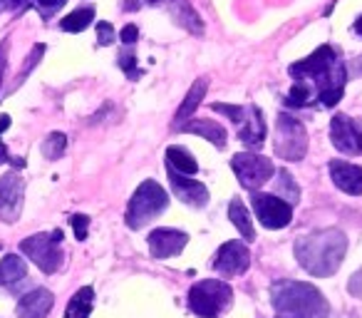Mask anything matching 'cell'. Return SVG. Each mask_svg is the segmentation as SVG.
<instances>
[{"label":"cell","mask_w":362,"mask_h":318,"mask_svg":"<svg viewBox=\"0 0 362 318\" xmlns=\"http://www.w3.org/2000/svg\"><path fill=\"white\" fill-rule=\"evenodd\" d=\"M293 80H300L317 95L322 107L337 105L347 80V67L330 45H322L310 57L288 67Z\"/></svg>","instance_id":"6da1fadb"},{"label":"cell","mask_w":362,"mask_h":318,"mask_svg":"<svg viewBox=\"0 0 362 318\" xmlns=\"http://www.w3.org/2000/svg\"><path fill=\"white\" fill-rule=\"evenodd\" d=\"M347 251V239L340 229H322L296 242V259L310 276L327 278L340 268Z\"/></svg>","instance_id":"7a4b0ae2"},{"label":"cell","mask_w":362,"mask_h":318,"mask_svg":"<svg viewBox=\"0 0 362 318\" xmlns=\"http://www.w3.org/2000/svg\"><path fill=\"white\" fill-rule=\"evenodd\" d=\"M271 303L278 318H327L330 308L313 283L276 281L271 286Z\"/></svg>","instance_id":"3957f363"},{"label":"cell","mask_w":362,"mask_h":318,"mask_svg":"<svg viewBox=\"0 0 362 318\" xmlns=\"http://www.w3.org/2000/svg\"><path fill=\"white\" fill-rule=\"evenodd\" d=\"M169 207V194L161 184H156L154 179H146L136 187V192L132 194L129 207H127V227L129 229H141L149 222H154L159 214L166 212Z\"/></svg>","instance_id":"277c9868"},{"label":"cell","mask_w":362,"mask_h":318,"mask_svg":"<svg viewBox=\"0 0 362 318\" xmlns=\"http://www.w3.org/2000/svg\"><path fill=\"white\" fill-rule=\"evenodd\" d=\"M187 301L189 308L199 318H218L223 311L231 308L233 288L226 281H218V278H204V281L194 283Z\"/></svg>","instance_id":"5b68a950"},{"label":"cell","mask_w":362,"mask_h":318,"mask_svg":"<svg viewBox=\"0 0 362 318\" xmlns=\"http://www.w3.org/2000/svg\"><path fill=\"white\" fill-rule=\"evenodd\" d=\"M216 112H223L231 117L233 125L238 127V137L246 147L258 149L266 142V120H263L261 107L256 105H214Z\"/></svg>","instance_id":"8992f818"},{"label":"cell","mask_w":362,"mask_h":318,"mask_svg":"<svg viewBox=\"0 0 362 318\" xmlns=\"http://www.w3.org/2000/svg\"><path fill=\"white\" fill-rule=\"evenodd\" d=\"M21 251L33 259V263L42 273H55L62 266V232L55 229L50 234H33L23 239Z\"/></svg>","instance_id":"52a82bcc"},{"label":"cell","mask_w":362,"mask_h":318,"mask_svg":"<svg viewBox=\"0 0 362 318\" xmlns=\"http://www.w3.org/2000/svg\"><path fill=\"white\" fill-rule=\"evenodd\" d=\"M273 147H276V154L281 157V159L300 162L308 152V132H305V127H303V122L283 112L276 122V140H273Z\"/></svg>","instance_id":"ba28073f"},{"label":"cell","mask_w":362,"mask_h":318,"mask_svg":"<svg viewBox=\"0 0 362 318\" xmlns=\"http://www.w3.org/2000/svg\"><path fill=\"white\" fill-rule=\"evenodd\" d=\"M231 169L236 172L238 182L243 184L251 192H258V187L268 182V179L276 174V167H273L271 159L261 154H251V152H238L231 159Z\"/></svg>","instance_id":"9c48e42d"},{"label":"cell","mask_w":362,"mask_h":318,"mask_svg":"<svg viewBox=\"0 0 362 318\" xmlns=\"http://www.w3.org/2000/svg\"><path fill=\"white\" fill-rule=\"evenodd\" d=\"M25 182L18 172H8L0 177V222L13 224L23 212Z\"/></svg>","instance_id":"30bf717a"},{"label":"cell","mask_w":362,"mask_h":318,"mask_svg":"<svg viewBox=\"0 0 362 318\" xmlns=\"http://www.w3.org/2000/svg\"><path fill=\"white\" fill-rule=\"evenodd\" d=\"M253 209H256L258 219L266 229H286L293 219L291 204H286L276 194L253 192Z\"/></svg>","instance_id":"8fae6325"},{"label":"cell","mask_w":362,"mask_h":318,"mask_svg":"<svg viewBox=\"0 0 362 318\" xmlns=\"http://www.w3.org/2000/svg\"><path fill=\"white\" fill-rule=\"evenodd\" d=\"M248 266H251V254H248L243 242H226L214 259V268L226 278L241 276V273H246Z\"/></svg>","instance_id":"7c38bea8"},{"label":"cell","mask_w":362,"mask_h":318,"mask_svg":"<svg viewBox=\"0 0 362 318\" xmlns=\"http://www.w3.org/2000/svg\"><path fill=\"white\" fill-rule=\"evenodd\" d=\"M330 140L335 144V149H340L342 154H362V132L357 130V125L345 115H335L330 122Z\"/></svg>","instance_id":"4fadbf2b"},{"label":"cell","mask_w":362,"mask_h":318,"mask_svg":"<svg viewBox=\"0 0 362 318\" xmlns=\"http://www.w3.org/2000/svg\"><path fill=\"white\" fill-rule=\"evenodd\" d=\"M149 254L151 259H171V256H179L187 246L189 237L179 229H154L149 234Z\"/></svg>","instance_id":"5bb4252c"},{"label":"cell","mask_w":362,"mask_h":318,"mask_svg":"<svg viewBox=\"0 0 362 318\" xmlns=\"http://www.w3.org/2000/svg\"><path fill=\"white\" fill-rule=\"evenodd\" d=\"M166 174H169V182H171V189H174V194L181 199L184 204H189V207H206L209 204V189L204 187L202 182H197V179H189L187 174H179L174 172V169L166 167Z\"/></svg>","instance_id":"9a60e30c"},{"label":"cell","mask_w":362,"mask_h":318,"mask_svg":"<svg viewBox=\"0 0 362 318\" xmlns=\"http://www.w3.org/2000/svg\"><path fill=\"white\" fill-rule=\"evenodd\" d=\"M55 306V296L47 288H33L25 296H21L16 306L18 318H45Z\"/></svg>","instance_id":"2e32d148"},{"label":"cell","mask_w":362,"mask_h":318,"mask_svg":"<svg viewBox=\"0 0 362 318\" xmlns=\"http://www.w3.org/2000/svg\"><path fill=\"white\" fill-rule=\"evenodd\" d=\"M330 179L345 194H352V197H360L362 194V167H357V164H350L345 159H332Z\"/></svg>","instance_id":"e0dca14e"},{"label":"cell","mask_w":362,"mask_h":318,"mask_svg":"<svg viewBox=\"0 0 362 318\" xmlns=\"http://www.w3.org/2000/svg\"><path fill=\"white\" fill-rule=\"evenodd\" d=\"M181 132H192V135H199L204 140H209L211 144H216L218 149L226 147V130H223L218 122L214 120H194V122H184L179 127Z\"/></svg>","instance_id":"ac0fdd59"},{"label":"cell","mask_w":362,"mask_h":318,"mask_svg":"<svg viewBox=\"0 0 362 318\" xmlns=\"http://www.w3.org/2000/svg\"><path fill=\"white\" fill-rule=\"evenodd\" d=\"M206 90H209V80L206 77H199L197 82L192 85V90H189V95L184 97V102H181V107L176 110V120H174V127L179 130L184 122L192 117V112L197 110L199 105H202V100H204V95H206Z\"/></svg>","instance_id":"d6986e66"},{"label":"cell","mask_w":362,"mask_h":318,"mask_svg":"<svg viewBox=\"0 0 362 318\" xmlns=\"http://www.w3.org/2000/svg\"><path fill=\"white\" fill-rule=\"evenodd\" d=\"M164 157H166V167L174 169V172L187 174V177L199 172V164H197V159H194V154L189 149H184V147H176V144L169 147Z\"/></svg>","instance_id":"ffe728a7"},{"label":"cell","mask_w":362,"mask_h":318,"mask_svg":"<svg viewBox=\"0 0 362 318\" xmlns=\"http://www.w3.org/2000/svg\"><path fill=\"white\" fill-rule=\"evenodd\" d=\"M28 276V266L18 254H8L0 259V286H16Z\"/></svg>","instance_id":"44dd1931"},{"label":"cell","mask_w":362,"mask_h":318,"mask_svg":"<svg viewBox=\"0 0 362 318\" xmlns=\"http://www.w3.org/2000/svg\"><path fill=\"white\" fill-rule=\"evenodd\" d=\"M92 303H95V288L82 286L80 291L70 298V303H67L65 318H90Z\"/></svg>","instance_id":"7402d4cb"},{"label":"cell","mask_w":362,"mask_h":318,"mask_svg":"<svg viewBox=\"0 0 362 318\" xmlns=\"http://www.w3.org/2000/svg\"><path fill=\"white\" fill-rule=\"evenodd\" d=\"M228 219L233 222V227L241 232V237L246 239V242H253L256 239V232H253V222H251V214H248L246 204L241 202V199H231V204H228Z\"/></svg>","instance_id":"603a6c76"},{"label":"cell","mask_w":362,"mask_h":318,"mask_svg":"<svg viewBox=\"0 0 362 318\" xmlns=\"http://www.w3.org/2000/svg\"><path fill=\"white\" fill-rule=\"evenodd\" d=\"M92 21H95V8H92V6L77 8V11H72L70 16H67L65 21L60 23V28L65 33H82Z\"/></svg>","instance_id":"cb8c5ba5"},{"label":"cell","mask_w":362,"mask_h":318,"mask_svg":"<svg viewBox=\"0 0 362 318\" xmlns=\"http://www.w3.org/2000/svg\"><path fill=\"white\" fill-rule=\"evenodd\" d=\"M65 147H67V137L62 135V132H52V135H47V140L42 142V154H45L47 159H60Z\"/></svg>","instance_id":"d4e9b609"},{"label":"cell","mask_w":362,"mask_h":318,"mask_svg":"<svg viewBox=\"0 0 362 318\" xmlns=\"http://www.w3.org/2000/svg\"><path fill=\"white\" fill-rule=\"evenodd\" d=\"M278 194H283V197H286L291 204H296L298 197H300V189H298V184L293 182V174L286 172V169H281V172H278ZM278 194H276V197H278Z\"/></svg>","instance_id":"484cf974"},{"label":"cell","mask_w":362,"mask_h":318,"mask_svg":"<svg viewBox=\"0 0 362 318\" xmlns=\"http://www.w3.org/2000/svg\"><path fill=\"white\" fill-rule=\"evenodd\" d=\"M174 16L179 18V21L184 23V25H189V28H192L194 33H199V30H202V21H199V16L192 11V6H189L187 0H179V6L174 8Z\"/></svg>","instance_id":"4316f807"},{"label":"cell","mask_w":362,"mask_h":318,"mask_svg":"<svg viewBox=\"0 0 362 318\" xmlns=\"http://www.w3.org/2000/svg\"><path fill=\"white\" fill-rule=\"evenodd\" d=\"M87 227H90V219H87L85 214H75V217H72V229H75V237L80 239V242L87 239Z\"/></svg>","instance_id":"83f0119b"},{"label":"cell","mask_w":362,"mask_h":318,"mask_svg":"<svg viewBox=\"0 0 362 318\" xmlns=\"http://www.w3.org/2000/svg\"><path fill=\"white\" fill-rule=\"evenodd\" d=\"M37 8H40L42 18H50L52 13H57L62 6H65V0H35Z\"/></svg>","instance_id":"f1b7e54d"},{"label":"cell","mask_w":362,"mask_h":318,"mask_svg":"<svg viewBox=\"0 0 362 318\" xmlns=\"http://www.w3.org/2000/svg\"><path fill=\"white\" fill-rule=\"evenodd\" d=\"M42 52H45V45H35V47H33V52H30V55H28V62H25V67H23V72H21V80H18V82H23V80H25V75L33 70V65H35V62L42 57Z\"/></svg>","instance_id":"f546056e"},{"label":"cell","mask_w":362,"mask_h":318,"mask_svg":"<svg viewBox=\"0 0 362 318\" xmlns=\"http://www.w3.org/2000/svg\"><path fill=\"white\" fill-rule=\"evenodd\" d=\"M119 65H122V70L132 77V80H136V77H139V70H136V57L132 55V52H129V55H119Z\"/></svg>","instance_id":"4dcf8cb0"},{"label":"cell","mask_w":362,"mask_h":318,"mask_svg":"<svg viewBox=\"0 0 362 318\" xmlns=\"http://www.w3.org/2000/svg\"><path fill=\"white\" fill-rule=\"evenodd\" d=\"M97 40H100V45H110L115 40V28L110 23H100L97 25Z\"/></svg>","instance_id":"1f68e13d"},{"label":"cell","mask_w":362,"mask_h":318,"mask_svg":"<svg viewBox=\"0 0 362 318\" xmlns=\"http://www.w3.org/2000/svg\"><path fill=\"white\" fill-rule=\"evenodd\" d=\"M347 291H350L352 296L360 298V301H362V268L355 273V276L350 278V283H347Z\"/></svg>","instance_id":"d6a6232c"},{"label":"cell","mask_w":362,"mask_h":318,"mask_svg":"<svg viewBox=\"0 0 362 318\" xmlns=\"http://www.w3.org/2000/svg\"><path fill=\"white\" fill-rule=\"evenodd\" d=\"M8 47H11L8 40L0 42V87H3V75H6V65H8Z\"/></svg>","instance_id":"836d02e7"},{"label":"cell","mask_w":362,"mask_h":318,"mask_svg":"<svg viewBox=\"0 0 362 318\" xmlns=\"http://www.w3.org/2000/svg\"><path fill=\"white\" fill-rule=\"evenodd\" d=\"M3 162H11L13 167H18V169H23V167H25V159H21V157H18V159H13V157H8L6 144H3V142H0V164H3Z\"/></svg>","instance_id":"e575fe53"},{"label":"cell","mask_w":362,"mask_h":318,"mask_svg":"<svg viewBox=\"0 0 362 318\" xmlns=\"http://www.w3.org/2000/svg\"><path fill=\"white\" fill-rule=\"evenodd\" d=\"M136 35H139L136 25H124V30H122V42H124V45H134Z\"/></svg>","instance_id":"d590c367"},{"label":"cell","mask_w":362,"mask_h":318,"mask_svg":"<svg viewBox=\"0 0 362 318\" xmlns=\"http://www.w3.org/2000/svg\"><path fill=\"white\" fill-rule=\"evenodd\" d=\"M25 0H0V13H6V11H13V8L23 6Z\"/></svg>","instance_id":"8d00e7d4"},{"label":"cell","mask_w":362,"mask_h":318,"mask_svg":"<svg viewBox=\"0 0 362 318\" xmlns=\"http://www.w3.org/2000/svg\"><path fill=\"white\" fill-rule=\"evenodd\" d=\"M11 127V117L8 115H0V132H6Z\"/></svg>","instance_id":"74e56055"},{"label":"cell","mask_w":362,"mask_h":318,"mask_svg":"<svg viewBox=\"0 0 362 318\" xmlns=\"http://www.w3.org/2000/svg\"><path fill=\"white\" fill-rule=\"evenodd\" d=\"M355 30H357V33H360V35H362V18H360V21L355 23Z\"/></svg>","instance_id":"f35d334b"},{"label":"cell","mask_w":362,"mask_h":318,"mask_svg":"<svg viewBox=\"0 0 362 318\" xmlns=\"http://www.w3.org/2000/svg\"><path fill=\"white\" fill-rule=\"evenodd\" d=\"M146 3H159V0H146Z\"/></svg>","instance_id":"ab89813d"}]
</instances>
